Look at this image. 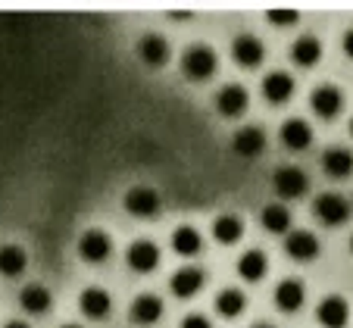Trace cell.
<instances>
[{
    "instance_id": "6da1fadb",
    "label": "cell",
    "mask_w": 353,
    "mask_h": 328,
    "mask_svg": "<svg viewBox=\"0 0 353 328\" xmlns=\"http://www.w3.org/2000/svg\"><path fill=\"white\" fill-rule=\"evenodd\" d=\"M181 66H185V75L194 81H207L213 79L216 66H219V60H216V50L210 44H191L185 50V60H181Z\"/></svg>"
},
{
    "instance_id": "7a4b0ae2",
    "label": "cell",
    "mask_w": 353,
    "mask_h": 328,
    "mask_svg": "<svg viewBox=\"0 0 353 328\" xmlns=\"http://www.w3.org/2000/svg\"><path fill=\"white\" fill-rule=\"evenodd\" d=\"M79 254L85 263H107L110 254H113V241H110L107 232L88 228V232L79 238Z\"/></svg>"
},
{
    "instance_id": "3957f363",
    "label": "cell",
    "mask_w": 353,
    "mask_h": 328,
    "mask_svg": "<svg viewBox=\"0 0 353 328\" xmlns=\"http://www.w3.org/2000/svg\"><path fill=\"white\" fill-rule=\"evenodd\" d=\"M275 191H279L281 197H288V201L303 197L310 191V175L303 172V169H297V166L275 169Z\"/></svg>"
},
{
    "instance_id": "277c9868",
    "label": "cell",
    "mask_w": 353,
    "mask_h": 328,
    "mask_svg": "<svg viewBox=\"0 0 353 328\" xmlns=\"http://www.w3.org/2000/svg\"><path fill=\"white\" fill-rule=\"evenodd\" d=\"M313 213H316V219L325 222V225H341V222H347V216H350V203L341 194H319L313 203Z\"/></svg>"
},
{
    "instance_id": "5b68a950",
    "label": "cell",
    "mask_w": 353,
    "mask_h": 328,
    "mask_svg": "<svg viewBox=\"0 0 353 328\" xmlns=\"http://www.w3.org/2000/svg\"><path fill=\"white\" fill-rule=\"evenodd\" d=\"M285 250L291 260L297 263H310L319 256V238H316L313 232H307V228H297V232L288 234V241H285Z\"/></svg>"
},
{
    "instance_id": "8992f818",
    "label": "cell",
    "mask_w": 353,
    "mask_h": 328,
    "mask_svg": "<svg viewBox=\"0 0 353 328\" xmlns=\"http://www.w3.org/2000/svg\"><path fill=\"white\" fill-rule=\"evenodd\" d=\"M232 147H234V154L238 156H260L263 150H266V132H263L260 125H244V128H238L234 132V138H232Z\"/></svg>"
},
{
    "instance_id": "52a82bcc",
    "label": "cell",
    "mask_w": 353,
    "mask_h": 328,
    "mask_svg": "<svg viewBox=\"0 0 353 328\" xmlns=\"http://www.w3.org/2000/svg\"><path fill=\"white\" fill-rule=\"evenodd\" d=\"M125 209L138 219H147V216H157L160 213V194L154 187H132L125 194Z\"/></svg>"
},
{
    "instance_id": "ba28073f",
    "label": "cell",
    "mask_w": 353,
    "mask_h": 328,
    "mask_svg": "<svg viewBox=\"0 0 353 328\" xmlns=\"http://www.w3.org/2000/svg\"><path fill=\"white\" fill-rule=\"evenodd\" d=\"M316 319L325 328H344L347 319H350V307H347V300L341 294H328L322 297L319 309H316Z\"/></svg>"
},
{
    "instance_id": "9c48e42d",
    "label": "cell",
    "mask_w": 353,
    "mask_h": 328,
    "mask_svg": "<svg viewBox=\"0 0 353 328\" xmlns=\"http://www.w3.org/2000/svg\"><path fill=\"white\" fill-rule=\"evenodd\" d=\"M128 266L134 269V272H154L157 266H160V247H157L154 241H134L132 247H128L125 254Z\"/></svg>"
},
{
    "instance_id": "30bf717a",
    "label": "cell",
    "mask_w": 353,
    "mask_h": 328,
    "mask_svg": "<svg viewBox=\"0 0 353 328\" xmlns=\"http://www.w3.org/2000/svg\"><path fill=\"white\" fill-rule=\"evenodd\" d=\"M232 54H234V60H238L241 66L254 69V66H260V63H263L266 47H263V41L254 38V34H238V38H234V44H232Z\"/></svg>"
},
{
    "instance_id": "8fae6325",
    "label": "cell",
    "mask_w": 353,
    "mask_h": 328,
    "mask_svg": "<svg viewBox=\"0 0 353 328\" xmlns=\"http://www.w3.org/2000/svg\"><path fill=\"white\" fill-rule=\"evenodd\" d=\"M310 103H313V110L322 119H334L341 113V107H344V94L334 85H319L313 91V97H310Z\"/></svg>"
},
{
    "instance_id": "7c38bea8",
    "label": "cell",
    "mask_w": 353,
    "mask_h": 328,
    "mask_svg": "<svg viewBox=\"0 0 353 328\" xmlns=\"http://www.w3.org/2000/svg\"><path fill=\"white\" fill-rule=\"evenodd\" d=\"M307 300V288H303V281L297 278H285L279 281V288H275V307L285 309V313H297Z\"/></svg>"
},
{
    "instance_id": "4fadbf2b",
    "label": "cell",
    "mask_w": 353,
    "mask_h": 328,
    "mask_svg": "<svg viewBox=\"0 0 353 328\" xmlns=\"http://www.w3.org/2000/svg\"><path fill=\"white\" fill-rule=\"evenodd\" d=\"M79 307L88 319H107L110 309H113V300L103 288H85L79 297Z\"/></svg>"
},
{
    "instance_id": "5bb4252c",
    "label": "cell",
    "mask_w": 353,
    "mask_h": 328,
    "mask_svg": "<svg viewBox=\"0 0 353 328\" xmlns=\"http://www.w3.org/2000/svg\"><path fill=\"white\" fill-rule=\"evenodd\" d=\"M247 103H250V97H247V91L241 85H225L219 91V97H216V107H219V113L228 116V119H234V116L244 113Z\"/></svg>"
},
{
    "instance_id": "9a60e30c",
    "label": "cell",
    "mask_w": 353,
    "mask_h": 328,
    "mask_svg": "<svg viewBox=\"0 0 353 328\" xmlns=\"http://www.w3.org/2000/svg\"><path fill=\"white\" fill-rule=\"evenodd\" d=\"M281 141L291 150H307L313 144V128H310L307 119H288L281 125Z\"/></svg>"
},
{
    "instance_id": "2e32d148",
    "label": "cell",
    "mask_w": 353,
    "mask_h": 328,
    "mask_svg": "<svg viewBox=\"0 0 353 328\" xmlns=\"http://www.w3.org/2000/svg\"><path fill=\"white\" fill-rule=\"evenodd\" d=\"M291 94H294V79L288 72H269L263 79V97L269 103H285L291 101Z\"/></svg>"
},
{
    "instance_id": "e0dca14e",
    "label": "cell",
    "mask_w": 353,
    "mask_h": 328,
    "mask_svg": "<svg viewBox=\"0 0 353 328\" xmlns=\"http://www.w3.org/2000/svg\"><path fill=\"white\" fill-rule=\"evenodd\" d=\"M132 319L138 325H154L163 319V300L157 294H138L132 303Z\"/></svg>"
},
{
    "instance_id": "ac0fdd59",
    "label": "cell",
    "mask_w": 353,
    "mask_h": 328,
    "mask_svg": "<svg viewBox=\"0 0 353 328\" xmlns=\"http://www.w3.org/2000/svg\"><path fill=\"white\" fill-rule=\"evenodd\" d=\"M203 278H207V275L200 272V269L185 266V269H179V272L172 275L169 288H172V294H179V297H194L200 288H203Z\"/></svg>"
},
{
    "instance_id": "d6986e66",
    "label": "cell",
    "mask_w": 353,
    "mask_h": 328,
    "mask_svg": "<svg viewBox=\"0 0 353 328\" xmlns=\"http://www.w3.org/2000/svg\"><path fill=\"white\" fill-rule=\"evenodd\" d=\"M138 54L147 66H163L169 60V44L163 34H144L138 44Z\"/></svg>"
},
{
    "instance_id": "ffe728a7",
    "label": "cell",
    "mask_w": 353,
    "mask_h": 328,
    "mask_svg": "<svg viewBox=\"0 0 353 328\" xmlns=\"http://www.w3.org/2000/svg\"><path fill=\"white\" fill-rule=\"evenodd\" d=\"M322 169H325L332 178H347L353 172V154L347 147H332L322 156Z\"/></svg>"
},
{
    "instance_id": "44dd1931",
    "label": "cell",
    "mask_w": 353,
    "mask_h": 328,
    "mask_svg": "<svg viewBox=\"0 0 353 328\" xmlns=\"http://www.w3.org/2000/svg\"><path fill=\"white\" fill-rule=\"evenodd\" d=\"M266 269H269V260H266V254H263V250H244V254H241L238 275L244 281H260L263 275H266Z\"/></svg>"
},
{
    "instance_id": "7402d4cb",
    "label": "cell",
    "mask_w": 353,
    "mask_h": 328,
    "mask_svg": "<svg viewBox=\"0 0 353 328\" xmlns=\"http://www.w3.org/2000/svg\"><path fill=\"white\" fill-rule=\"evenodd\" d=\"M291 57H294L297 66H316L319 57H322L319 38H313V34H300V38L294 41V47H291Z\"/></svg>"
},
{
    "instance_id": "603a6c76",
    "label": "cell",
    "mask_w": 353,
    "mask_h": 328,
    "mask_svg": "<svg viewBox=\"0 0 353 328\" xmlns=\"http://www.w3.org/2000/svg\"><path fill=\"white\" fill-rule=\"evenodd\" d=\"M19 307L32 316L47 313V307H50V291H47L44 285H26V288L19 291Z\"/></svg>"
},
{
    "instance_id": "cb8c5ba5",
    "label": "cell",
    "mask_w": 353,
    "mask_h": 328,
    "mask_svg": "<svg viewBox=\"0 0 353 328\" xmlns=\"http://www.w3.org/2000/svg\"><path fill=\"white\" fill-rule=\"evenodd\" d=\"M26 266H28V256L19 244H0V272L16 278V275L26 272Z\"/></svg>"
},
{
    "instance_id": "d4e9b609",
    "label": "cell",
    "mask_w": 353,
    "mask_h": 328,
    "mask_svg": "<svg viewBox=\"0 0 353 328\" xmlns=\"http://www.w3.org/2000/svg\"><path fill=\"white\" fill-rule=\"evenodd\" d=\"M213 234L219 244H234V241H241V234H244V222L234 213H222V216H216V222H213Z\"/></svg>"
},
{
    "instance_id": "484cf974",
    "label": "cell",
    "mask_w": 353,
    "mask_h": 328,
    "mask_svg": "<svg viewBox=\"0 0 353 328\" xmlns=\"http://www.w3.org/2000/svg\"><path fill=\"white\" fill-rule=\"evenodd\" d=\"M172 247L179 256H197L200 247H203V238L194 225H181L172 232Z\"/></svg>"
},
{
    "instance_id": "4316f807",
    "label": "cell",
    "mask_w": 353,
    "mask_h": 328,
    "mask_svg": "<svg viewBox=\"0 0 353 328\" xmlns=\"http://www.w3.org/2000/svg\"><path fill=\"white\" fill-rule=\"evenodd\" d=\"M263 228L272 234H285L288 228H291V209H288L285 203H269V207L263 209Z\"/></svg>"
},
{
    "instance_id": "83f0119b",
    "label": "cell",
    "mask_w": 353,
    "mask_h": 328,
    "mask_svg": "<svg viewBox=\"0 0 353 328\" xmlns=\"http://www.w3.org/2000/svg\"><path fill=\"white\" fill-rule=\"evenodd\" d=\"M244 303H247V297L241 294L238 288H225L216 297V309H219V316H225V319H234V316L244 313Z\"/></svg>"
},
{
    "instance_id": "f1b7e54d",
    "label": "cell",
    "mask_w": 353,
    "mask_h": 328,
    "mask_svg": "<svg viewBox=\"0 0 353 328\" xmlns=\"http://www.w3.org/2000/svg\"><path fill=\"white\" fill-rule=\"evenodd\" d=\"M181 328H213V322H210L207 316L191 313V316H185V322H181Z\"/></svg>"
},
{
    "instance_id": "f546056e",
    "label": "cell",
    "mask_w": 353,
    "mask_h": 328,
    "mask_svg": "<svg viewBox=\"0 0 353 328\" xmlns=\"http://www.w3.org/2000/svg\"><path fill=\"white\" fill-rule=\"evenodd\" d=\"M269 19L279 22V25H288V22H297V13H294V10H272Z\"/></svg>"
},
{
    "instance_id": "4dcf8cb0",
    "label": "cell",
    "mask_w": 353,
    "mask_h": 328,
    "mask_svg": "<svg viewBox=\"0 0 353 328\" xmlns=\"http://www.w3.org/2000/svg\"><path fill=\"white\" fill-rule=\"evenodd\" d=\"M344 54H347V57H350V60H353V28H350V32L344 34Z\"/></svg>"
},
{
    "instance_id": "1f68e13d",
    "label": "cell",
    "mask_w": 353,
    "mask_h": 328,
    "mask_svg": "<svg viewBox=\"0 0 353 328\" xmlns=\"http://www.w3.org/2000/svg\"><path fill=\"white\" fill-rule=\"evenodd\" d=\"M7 328H28V322H19V319H13V322H7Z\"/></svg>"
},
{
    "instance_id": "d6a6232c",
    "label": "cell",
    "mask_w": 353,
    "mask_h": 328,
    "mask_svg": "<svg viewBox=\"0 0 353 328\" xmlns=\"http://www.w3.org/2000/svg\"><path fill=\"white\" fill-rule=\"evenodd\" d=\"M254 328H272V325H266V322H263V325H254Z\"/></svg>"
},
{
    "instance_id": "836d02e7",
    "label": "cell",
    "mask_w": 353,
    "mask_h": 328,
    "mask_svg": "<svg viewBox=\"0 0 353 328\" xmlns=\"http://www.w3.org/2000/svg\"><path fill=\"white\" fill-rule=\"evenodd\" d=\"M63 328H79V325H63Z\"/></svg>"
},
{
    "instance_id": "e575fe53",
    "label": "cell",
    "mask_w": 353,
    "mask_h": 328,
    "mask_svg": "<svg viewBox=\"0 0 353 328\" xmlns=\"http://www.w3.org/2000/svg\"><path fill=\"white\" fill-rule=\"evenodd\" d=\"M350 250H353V234H350Z\"/></svg>"
},
{
    "instance_id": "d590c367",
    "label": "cell",
    "mask_w": 353,
    "mask_h": 328,
    "mask_svg": "<svg viewBox=\"0 0 353 328\" xmlns=\"http://www.w3.org/2000/svg\"><path fill=\"white\" fill-rule=\"evenodd\" d=\"M350 132H353V122H350Z\"/></svg>"
}]
</instances>
